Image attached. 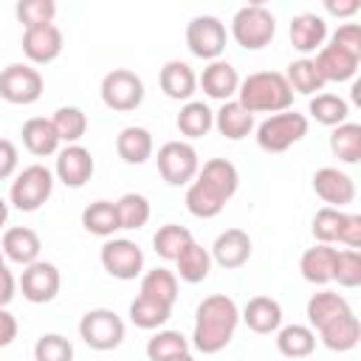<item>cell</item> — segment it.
Wrapping results in <instances>:
<instances>
[{
	"label": "cell",
	"instance_id": "11a10c76",
	"mask_svg": "<svg viewBox=\"0 0 361 361\" xmlns=\"http://www.w3.org/2000/svg\"><path fill=\"white\" fill-rule=\"evenodd\" d=\"M6 220H8V203H6L3 195H0V228L6 226Z\"/></svg>",
	"mask_w": 361,
	"mask_h": 361
},
{
	"label": "cell",
	"instance_id": "2e32d148",
	"mask_svg": "<svg viewBox=\"0 0 361 361\" xmlns=\"http://www.w3.org/2000/svg\"><path fill=\"white\" fill-rule=\"evenodd\" d=\"M195 180H197L200 186H206L212 195H217V197L226 203V200L234 197V192H237V186H240V172H237V166H234L231 161H226V158H212V161H206V164L197 169Z\"/></svg>",
	"mask_w": 361,
	"mask_h": 361
},
{
	"label": "cell",
	"instance_id": "1f68e13d",
	"mask_svg": "<svg viewBox=\"0 0 361 361\" xmlns=\"http://www.w3.org/2000/svg\"><path fill=\"white\" fill-rule=\"evenodd\" d=\"M175 124H178L180 135H186V138H200V135H206V133L214 127V113L209 110L206 102H195V99H192V102H186V104L180 107Z\"/></svg>",
	"mask_w": 361,
	"mask_h": 361
},
{
	"label": "cell",
	"instance_id": "4dcf8cb0",
	"mask_svg": "<svg viewBox=\"0 0 361 361\" xmlns=\"http://www.w3.org/2000/svg\"><path fill=\"white\" fill-rule=\"evenodd\" d=\"M350 302L341 296V293H333V290H322V293H313L307 299V322L319 330L324 324H330L333 319L350 313Z\"/></svg>",
	"mask_w": 361,
	"mask_h": 361
},
{
	"label": "cell",
	"instance_id": "db71d44e",
	"mask_svg": "<svg viewBox=\"0 0 361 361\" xmlns=\"http://www.w3.org/2000/svg\"><path fill=\"white\" fill-rule=\"evenodd\" d=\"M324 8H327L330 14H336V17H353V14L361 8V3H358V0H347V3L327 0V3H324Z\"/></svg>",
	"mask_w": 361,
	"mask_h": 361
},
{
	"label": "cell",
	"instance_id": "6da1fadb",
	"mask_svg": "<svg viewBox=\"0 0 361 361\" xmlns=\"http://www.w3.org/2000/svg\"><path fill=\"white\" fill-rule=\"evenodd\" d=\"M237 324H240V307L231 296L226 293L206 296L195 310V330H192L195 350H200L203 355L220 353L234 338Z\"/></svg>",
	"mask_w": 361,
	"mask_h": 361
},
{
	"label": "cell",
	"instance_id": "603a6c76",
	"mask_svg": "<svg viewBox=\"0 0 361 361\" xmlns=\"http://www.w3.org/2000/svg\"><path fill=\"white\" fill-rule=\"evenodd\" d=\"M327 39V23L324 17L313 14V11H302L290 20V42L296 51L302 54H310V51H319Z\"/></svg>",
	"mask_w": 361,
	"mask_h": 361
},
{
	"label": "cell",
	"instance_id": "681fc988",
	"mask_svg": "<svg viewBox=\"0 0 361 361\" xmlns=\"http://www.w3.org/2000/svg\"><path fill=\"white\" fill-rule=\"evenodd\" d=\"M338 243L358 251V245H361V214H347V220L341 226V234H338Z\"/></svg>",
	"mask_w": 361,
	"mask_h": 361
},
{
	"label": "cell",
	"instance_id": "f546056e",
	"mask_svg": "<svg viewBox=\"0 0 361 361\" xmlns=\"http://www.w3.org/2000/svg\"><path fill=\"white\" fill-rule=\"evenodd\" d=\"M175 265H178L175 276H180V279L189 282V285H197V282H203V279L209 276V271H212V254H209V248H203L200 243L192 240V243L180 251V257L175 259Z\"/></svg>",
	"mask_w": 361,
	"mask_h": 361
},
{
	"label": "cell",
	"instance_id": "4316f807",
	"mask_svg": "<svg viewBox=\"0 0 361 361\" xmlns=\"http://www.w3.org/2000/svg\"><path fill=\"white\" fill-rule=\"evenodd\" d=\"M333 262H336V248L319 243V245H313V248H307V251L302 254L299 271H302V276H305L307 282H313V285H327V282H333Z\"/></svg>",
	"mask_w": 361,
	"mask_h": 361
},
{
	"label": "cell",
	"instance_id": "c3c4849f",
	"mask_svg": "<svg viewBox=\"0 0 361 361\" xmlns=\"http://www.w3.org/2000/svg\"><path fill=\"white\" fill-rule=\"evenodd\" d=\"M330 42L338 45V48H344V51H350V54H355V56H361V28H358L355 23L338 25V28L333 31Z\"/></svg>",
	"mask_w": 361,
	"mask_h": 361
},
{
	"label": "cell",
	"instance_id": "277c9868",
	"mask_svg": "<svg viewBox=\"0 0 361 361\" xmlns=\"http://www.w3.org/2000/svg\"><path fill=\"white\" fill-rule=\"evenodd\" d=\"M305 135H307V116L296 110L274 113L257 127V144L265 152H285Z\"/></svg>",
	"mask_w": 361,
	"mask_h": 361
},
{
	"label": "cell",
	"instance_id": "e0dca14e",
	"mask_svg": "<svg viewBox=\"0 0 361 361\" xmlns=\"http://www.w3.org/2000/svg\"><path fill=\"white\" fill-rule=\"evenodd\" d=\"M197 85L203 87V93L209 99H217V102H231L237 96V87H240V73L231 62L226 59H214L203 68Z\"/></svg>",
	"mask_w": 361,
	"mask_h": 361
},
{
	"label": "cell",
	"instance_id": "ab89813d",
	"mask_svg": "<svg viewBox=\"0 0 361 361\" xmlns=\"http://www.w3.org/2000/svg\"><path fill=\"white\" fill-rule=\"evenodd\" d=\"M51 124L65 144H79V138L87 133V116L79 107H59L51 116Z\"/></svg>",
	"mask_w": 361,
	"mask_h": 361
},
{
	"label": "cell",
	"instance_id": "484cf974",
	"mask_svg": "<svg viewBox=\"0 0 361 361\" xmlns=\"http://www.w3.org/2000/svg\"><path fill=\"white\" fill-rule=\"evenodd\" d=\"M214 127L228 141H240V138H245L254 130V113H248L237 99L223 102L220 110L214 113Z\"/></svg>",
	"mask_w": 361,
	"mask_h": 361
},
{
	"label": "cell",
	"instance_id": "7a4b0ae2",
	"mask_svg": "<svg viewBox=\"0 0 361 361\" xmlns=\"http://www.w3.org/2000/svg\"><path fill=\"white\" fill-rule=\"evenodd\" d=\"M237 102L248 113H282L293 104V90L279 71H257L240 79Z\"/></svg>",
	"mask_w": 361,
	"mask_h": 361
},
{
	"label": "cell",
	"instance_id": "9c48e42d",
	"mask_svg": "<svg viewBox=\"0 0 361 361\" xmlns=\"http://www.w3.org/2000/svg\"><path fill=\"white\" fill-rule=\"evenodd\" d=\"M42 73L31 65L11 62L0 71V99L8 104H34L42 96Z\"/></svg>",
	"mask_w": 361,
	"mask_h": 361
},
{
	"label": "cell",
	"instance_id": "bcb514c9",
	"mask_svg": "<svg viewBox=\"0 0 361 361\" xmlns=\"http://www.w3.org/2000/svg\"><path fill=\"white\" fill-rule=\"evenodd\" d=\"M333 279H336L341 288H358V285H361V254L353 251V248L336 251Z\"/></svg>",
	"mask_w": 361,
	"mask_h": 361
},
{
	"label": "cell",
	"instance_id": "ba28073f",
	"mask_svg": "<svg viewBox=\"0 0 361 361\" xmlns=\"http://www.w3.org/2000/svg\"><path fill=\"white\" fill-rule=\"evenodd\" d=\"M158 172L169 186H186L195 180L200 161H197V149L189 141H166L158 149Z\"/></svg>",
	"mask_w": 361,
	"mask_h": 361
},
{
	"label": "cell",
	"instance_id": "b9f144b4",
	"mask_svg": "<svg viewBox=\"0 0 361 361\" xmlns=\"http://www.w3.org/2000/svg\"><path fill=\"white\" fill-rule=\"evenodd\" d=\"M180 353H189V341L178 330H158L147 341V358L149 361H164V358H172Z\"/></svg>",
	"mask_w": 361,
	"mask_h": 361
},
{
	"label": "cell",
	"instance_id": "d590c367",
	"mask_svg": "<svg viewBox=\"0 0 361 361\" xmlns=\"http://www.w3.org/2000/svg\"><path fill=\"white\" fill-rule=\"evenodd\" d=\"M285 79H288L290 90H293V93H302V96H313V93H319V90L324 87V79H322V73H319L316 62H313V59H307V56H302V59L290 62V65H288Z\"/></svg>",
	"mask_w": 361,
	"mask_h": 361
},
{
	"label": "cell",
	"instance_id": "52a82bcc",
	"mask_svg": "<svg viewBox=\"0 0 361 361\" xmlns=\"http://www.w3.org/2000/svg\"><path fill=\"white\" fill-rule=\"evenodd\" d=\"M102 102L116 113H130L144 102V82L130 68H113L102 79Z\"/></svg>",
	"mask_w": 361,
	"mask_h": 361
},
{
	"label": "cell",
	"instance_id": "8d00e7d4",
	"mask_svg": "<svg viewBox=\"0 0 361 361\" xmlns=\"http://www.w3.org/2000/svg\"><path fill=\"white\" fill-rule=\"evenodd\" d=\"M307 113H310L319 124H324V127H338V124L347 121L350 104H347L341 96H336V93H316V96L310 99Z\"/></svg>",
	"mask_w": 361,
	"mask_h": 361
},
{
	"label": "cell",
	"instance_id": "30bf717a",
	"mask_svg": "<svg viewBox=\"0 0 361 361\" xmlns=\"http://www.w3.org/2000/svg\"><path fill=\"white\" fill-rule=\"evenodd\" d=\"M186 48L197 59H220L226 51V25L214 14H197L186 25Z\"/></svg>",
	"mask_w": 361,
	"mask_h": 361
},
{
	"label": "cell",
	"instance_id": "d4e9b609",
	"mask_svg": "<svg viewBox=\"0 0 361 361\" xmlns=\"http://www.w3.org/2000/svg\"><path fill=\"white\" fill-rule=\"evenodd\" d=\"M319 338H322V344H324L327 350H333V353H347V350H353V347L358 344V338H361V324H358L355 313L350 310V313L333 319L330 324L319 327Z\"/></svg>",
	"mask_w": 361,
	"mask_h": 361
},
{
	"label": "cell",
	"instance_id": "ffe728a7",
	"mask_svg": "<svg viewBox=\"0 0 361 361\" xmlns=\"http://www.w3.org/2000/svg\"><path fill=\"white\" fill-rule=\"evenodd\" d=\"M39 248H42L39 234H37L34 228H28V226L6 228L3 243H0L3 257H6V259H11V262H17V265H23V268L39 259Z\"/></svg>",
	"mask_w": 361,
	"mask_h": 361
},
{
	"label": "cell",
	"instance_id": "60d3db41",
	"mask_svg": "<svg viewBox=\"0 0 361 361\" xmlns=\"http://www.w3.org/2000/svg\"><path fill=\"white\" fill-rule=\"evenodd\" d=\"M116 214L121 228H141L149 220V200L138 192H127L116 200Z\"/></svg>",
	"mask_w": 361,
	"mask_h": 361
},
{
	"label": "cell",
	"instance_id": "ee69618b",
	"mask_svg": "<svg viewBox=\"0 0 361 361\" xmlns=\"http://www.w3.org/2000/svg\"><path fill=\"white\" fill-rule=\"evenodd\" d=\"M347 220V212L341 209H333V206H322L316 214H313V237L324 245L330 243H338V234H341V226Z\"/></svg>",
	"mask_w": 361,
	"mask_h": 361
},
{
	"label": "cell",
	"instance_id": "3957f363",
	"mask_svg": "<svg viewBox=\"0 0 361 361\" xmlns=\"http://www.w3.org/2000/svg\"><path fill=\"white\" fill-rule=\"evenodd\" d=\"M274 34H276V20H274L271 8H265L262 3L237 8V14L231 20V37L237 39L240 48L259 51L274 39Z\"/></svg>",
	"mask_w": 361,
	"mask_h": 361
},
{
	"label": "cell",
	"instance_id": "d6986e66",
	"mask_svg": "<svg viewBox=\"0 0 361 361\" xmlns=\"http://www.w3.org/2000/svg\"><path fill=\"white\" fill-rule=\"evenodd\" d=\"M313 62H316V68H319V73H322L324 82H347V79L355 76L361 56H355V54H350V51H344V48H338V45L330 42V45H322L319 48V54H316Z\"/></svg>",
	"mask_w": 361,
	"mask_h": 361
},
{
	"label": "cell",
	"instance_id": "5b68a950",
	"mask_svg": "<svg viewBox=\"0 0 361 361\" xmlns=\"http://www.w3.org/2000/svg\"><path fill=\"white\" fill-rule=\"evenodd\" d=\"M54 192V175L48 166L42 164H31L23 172H17V178L11 180V192L8 200L14 209L20 212H37Z\"/></svg>",
	"mask_w": 361,
	"mask_h": 361
},
{
	"label": "cell",
	"instance_id": "cb8c5ba5",
	"mask_svg": "<svg viewBox=\"0 0 361 361\" xmlns=\"http://www.w3.org/2000/svg\"><path fill=\"white\" fill-rule=\"evenodd\" d=\"M20 135H23V147L31 155H37V158H45V155L59 152V144H62L59 135H56V130H54V124H51V118H45V116L28 118L23 124Z\"/></svg>",
	"mask_w": 361,
	"mask_h": 361
},
{
	"label": "cell",
	"instance_id": "9a60e30c",
	"mask_svg": "<svg viewBox=\"0 0 361 361\" xmlns=\"http://www.w3.org/2000/svg\"><path fill=\"white\" fill-rule=\"evenodd\" d=\"M23 54L34 65H48L62 54V31L51 25H34L23 31Z\"/></svg>",
	"mask_w": 361,
	"mask_h": 361
},
{
	"label": "cell",
	"instance_id": "e575fe53",
	"mask_svg": "<svg viewBox=\"0 0 361 361\" xmlns=\"http://www.w3.org/2000/svg\"><path fill=\"white\" fill-rule=\"evenodd\" d=\"M192 240H195V237H192V231H189L186 226L166 223V226H161V228L155 231V237H152V248H155V254H158L161 259L175 262V259L180 257V251H183Z\"/></svg>",
	"mask_w": 361,
	"mask_h": 361
},
{
	"label": "cell",
	"instance_id": "7dc6e473",
	"mask_svg": "<svg viewBox=\"0 0 361 361\" xmlns=\"http://www.w3.org/2000/svg\"><path fill=\"white\" fill-rule=\"evenodd\" d=\"M34 361H73V344L59 333H45L34 344Z\"/></svg>",
	"mask_w": 361,
	"mask_h": 361
},
{
	"label": "cell",
	"instance_id": "d6a6232c",
	"mask_svg": "<svg viewBox=\"0 0 361 361\" xmlns=\"http://www.w3.org/2000/svg\"><path fill=\"white\" fill-rule=\"evenodd\" d=\"M82 226L96 234V237H113L121 226H118V214H116V203L113 200H93L85 212H82Z\"/></svg>",
	"mask_w": 361,
	"mask_h": 361
},
{
	"label": "cell",
	"instance_id": "8992f818",
	"mask_svg": "<svg viewBox=\"0 0 361 361\" xmlns=\"http://www.w3.org/2000/svg\"><path fill=\"white\" fill-rule=\"evenodd\" d=\"M79 336L90 350L107 353L124 341V322L110 307H93L79 319Z\"/></svg>",
	"mask_w": 361,
	"mask_h": 361
},
{
	"label": "cell",
	"instance_id": "5bb4252c",
	"mask_svg": "<svg viewBox=\"0 0 361 361\" xmlns=\"http://www.w3.org/2000/svg\"><path fill=\"white\" fill-rule=\"evenodd\" d=\"M93 169H96L93 155H90V149H85L82 144H68L65 149L56 152V169H54V172H56V178H59L65 186H71V189L85 186V183L90 180Z\"/></svg>",
	"mask_w": 361,
	"mask_h": 361
},
{
	"label": "cell",
	"instance_id": "f35d334b",
	"mask_svg": "<svg viewBox=\"0 0 361 361\" xmlns=\"http://www.w3.org/2000/svg\"><path fill=\"white\" fill-rule=\"evenodd\" d=\"M172 316V307L164 305V302H155V299H147V296H135L130 302V322L141 330H155L161 324H166V319Z\"/></svg>",
	"mask_w": 361,
	"mask_h": 361
},
{
	"label": "cell",
	"instance_id": "83f0119b",
	"mask_svg": "<svg viewBox=\"0 0 361 361\" xmlns=\"http://www.w3.org/2000/svg\"><path fill=\"white\" fill-rule=\"evenodd\" d=\"M116 152L124 164H144L152 155V133L147 127H124L116 135Z\"/></svg>",
	"mask_w": 361,
	"mask_h": 361
},
{
	"label": "cell",
	"instance_id": "ac0fdd59",
	"mask_svg": "<svg viewBox=\"0 0 361 361\" xmlns=\"http://www.w3.org/2000/svg\"><path fill=\"white\" fill-rule=\"evenodd\" d=\"M209 254H212V262H217L226 271L243 268L251 257V237L243 228H226L223 234H217Z\"/></svg>",
	"mask_w": 361,
	"mask_h": 361
},
{
	"label": "cell",
	"instance_id": "7402d4cb",
	"mask_svg": "<svg viewBox=\"0 0 361 361\" xmlns=\"http://www.w3.org/2000/svg\"><path fill=\"white\" fill-rule=\"evenodd\" d=\"M158 85H161L164 96H169L175 102H192V93L197 90V76L186 62L169 59L158 73Z\"/></svg>",
	"mask_w": 361,
	"mask_h": 361
},
{
	"label": "cell",
	"instance_id": "4fadbf2b",
	"mask_svg": "<svg viewBox=\"0 0 361 361\" xmlns=\"http://www.w3.org/2000/svg\"><path fill=\"white\" fill-rule=\"evenodd\" d=\"M313 192L333 209H341L355 200V180L338 166H322L313 172Z\"/></svg>",
	"mask_w": 361,
	"mask_h": 361
},
{
	"label": "cell",
	"instance_id": "44dd1931",
	"mask_svg": "<svg viewBox=\"0 0 361 361\" xmlns=\"http://www.w3.org/2000/svg\"><path fill=\"white\" fill-rule=\"evenodd\" d=\"M240 319L248 324V330L268 336L282 327V305L271 296H251L240 313Z\"/></svg>",
	"mask_w": 361,
	"mask_h": 361
},
{
	"label": "cell",
	"instance_id": "74e56055",
	"mask_svg": "<svg viewBox=\"0 0 361 361\" xmlns=\"http://www.w3.org/2000/svg\"><path fill=\"white\" fill-rule=\"evenodd\" d=\"M330 149L338 161L344 164H355L361 158V124L344 121L338 127H333L330 133Z\"/></svg>",
	"mask_w": 361,
	"mask_h": 361
},
{
	"label": "cell",
	"instance_id": "8fae6325",
	"mask_svg": "<svg viewBox=\"0 0 361 361\" xmlns=\"http://www.w3.org/2000/svg\"><path fill=\"white\" fill-rule=\"evenodd\" d=\"M102 268L116 279H135L144 271V251L127 237H110L99 251Z\"/></svg>",
	"mask_w": 361,
	"mask_h": 361
},
{
	"label": "cell",
	"instance_id": "7c38bea8",
	"mask_svg": "<svg viewBox=\"0 0 361 361\" xmlns=\"http://www.w3.org/2000/svg\"><path fill=\"white\" fill-rule=\"evenodd\" d=\"M59 285H62L59 268L54 262H45V259H37V262L25 265L23 274H20V290L34 305L51 302L59 293Z\"/></svg>",
	"mask_w": 361,
	"mask_h": 361
},
{
	"label": "cell",
	"instance_id": "9f6ffc18",
	"mask_svg": "<svg viewBox=\"0 0 361 361\" xmlns=\"http://www.w3.org/2000/svg\"><path fill=\"white\" fill-rule=\"evenodd\" d=\"M164 361H195L189 353H180V355H172V358H164Z\"/></svg>",
	"mask_w": 361,
	"mask_h": 361
},
{
	"label": "cell",
	"instance_id": "f1b7e54d",
	"mask_svg": "<svg viewBox=\"0 0 361 361\" xmlns=\"http://www.w3.org/2000/svg\"><path fill=\"white\" fill-rule=\"evenodd\" d=\"M276 350L285 358H307L316 350V333L307 324H285L276 330Z\"/></svg>",
	"mask_w": 361,
	"mask_h": 361
},
{
	"label": "cell",
	"instance_id": "816d5d0a",
	"mask_svg": "<svg viewBox=\"0 0 361 361\" xmlns=\"http://www.w3.org/2000/svg\"><path fill=\"white\" fill-rule=\"evenodd\" d=\"M14 290H17V279H14V274L3 262L0 265V307H6L14 299Z\"/></svg>",
	"mask_w": 361,
	"mask_h": 361
},
{
	"label": "cell",
	"instance_id": "836d02e7",
	"mask_svg": "<svg viewBox=\"0 0 361 361\" xmlns=\"http://www.w3.org/2000/svg\"><path fill=\"white\" fill-rule=\"evenodd\" d=\"M141 296L164 302V305H175L178 299V276L169 268H152L141 276Z\"/></svg>",
	"mask_w": 361,
	"mask_h": 361
},
{
	"label": "cell",
	"instance_id": "7bdbcfd3",
	"mask_svg": "<svg viewBox=\"0 0 361 361\" xmlns=\"http://www.w3.org/2000/svg\"><path fill=\"white\" fill-rule=\"evenodd\" d=\"M223 200L220 197H214L206 186H200L197 180H192L189 186H186V209L195 214V217H200V220H209V217H217L220 212H223Z\"/></svg>",
	"mask_w": 361,
	"mask_h": 361
},
{
	"label": "cell",
	"instance_id": "f6af8a7d",
	"mask_svg": "<svg viewBox=\"0 0 361 361\" xmlns=\"http://www.w3.org/2000/svg\"><path fill=\"white\" fill-rule=\"evenodd\" d=\"M17 20L23 23V28H34V25H51L56 17V3L54 0H20L14 8Z\"/></svg>",
	"mask_w": 361,
	"mask_h": 361
},
{
	"label": "cell",
	"instance_id": "f907efd6",
	"mask_svg": "<svg viewBox=\"0 0 361 361\" xmlns=\"http://www.w3.org/2000/svg\"><path fill=\"white\" fill-rule=\"evenodd\" d=\"M17 147H14V141H8V138H0V180H6V178H11L14 175V169H17Z\"/></svg>",
	"mask_w": 361,
	"mask_h": 361
},
{
	"label": "cell",
	"instance_id": "6f0895ef",
	"mask_svg": "<svg viewBox=\"0 0 361 361\" xmlns=\"http://www.w3.org/2000/svg\"><path fill=\"white\" fill-rule=\"evenodd\" d=\"M0 265H3V251H0Z\"/></svg>",
	"mask_w": 361,
	"mask_h": 361
},
{
	"label": "cell",
	"instance_id": "f5cc1de1",
	"mask_svg": "<svg viewBox=\"0 0 361 361\" xmlns=\"http://www.w3.org/2000/svg\"><path fill=\"white\" fill-rule=\"evenodd\" d=\"M14 338H17V319L6 307H0V347H8Z\"/></svg>",
	"mask_w": 361,
	"mask_h": 361
}]
</instances>
